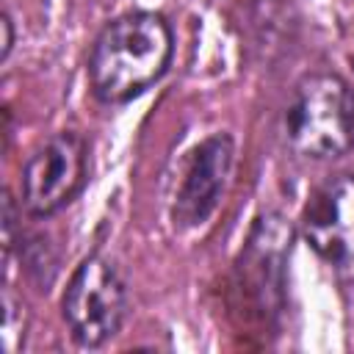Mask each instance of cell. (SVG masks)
<instances>
[{
    "label": "cell",
    "instance_id": "6da1fadb",
    "mask_svg": "<svg viewBox=\"0 0 354 354\" xmlns=\"http://www.w3.org/2000/svg\"><path fill=\"white\" fill-rule=\"evenodd\" d=\"M174 33L160 14L130 11L97 36L88 55V83L100 102L122 105L155 86L171 64Z\"/></svg>",
    "mask_w": 354,
    "mask_h": 354
},
{
    "label": "cell",
    "instance_id": "7a4b0ae2",
    "mask_svg": "<svg viewBox=\"0 0 354 354\" xmlns=\"http://www.w3.org/2000/svg\"><path fill=\"white\" fill-rule=\"evenodd\" d=\"M288 144L315 160L340 158L354 147V91L340 75H307L285 111Z\"/></svg>",
    "mask_w": 354,
    "mask_h": 354
},
{
    "label": "cell",
    "instance_id": "3957f363",
    "mask_svg": "<svg viewBox=\"0 0 354 354\" xmlns=\"http://www.w3.org/2000/svg\"><path fill=\"white\" fill-rule=\"evenodd\" d=\"M124 313L127 290L116 266L102 254H88L80 260L61 299V315L69 335L80 346L97 348L122 329Z\"/></svg>",
    "mask_w": 354,
    "mask_h": 354
},
{
    "label": "cell",
    "instance_id": "277c9868",
    "mask_svg": "<svg viewBox=\"0 0 354 354\" xmlns=\"http://www.w3.org/2000/svg\"><path fill=\"white\" fill-rule=\"evenodd\" d=\"M86 180V141L72 133H55L39 144L22 166V205L30 216L47 218L75 199Z\"/></svg>",
    "mask_w": 354,
    "mask_h": 354
},
{
    "label": "cell",
    "instance_id": "5b68a950",
    "mask_svg": "<svg viewBox=\"0 0 354 354\" xmlns=\"http://www.w3.org/2000/svg\"><path fill=\"white\" fill-rule=\"evenodd\" d=\"M304 241L343 285L354 282V177L324 183L304 210Z\"/></svg>",
    "mask_w": 354,
    "mask_h": 354
},
{
    "label": "cell",
    "instance_id": "8992f818",
    "mask_svg": "<svg viewBox=\"0 0 354 354\" xmlns=\"http://www.w3.org/2000/svg\"><path fill=\"white\" fill-rule=\"evenodd\" d=\"M235 163V144L227 133L205 138L183 171V183L174 199V224L188 230L205 224L218 207Z\"/></svg>",
    "mask_w": 354,
    "mask_h": 354
},
{
    "label": "cell",
    "instance_id": "52a82bcc",
    "mask_svg": "<svg viewBox=\"0 0 354 354\" xmlns=\"http://www.w3.org/2000/svg\"><path fill=\"white\" fill-rule=\"evenodd\" d=\"M290 252V227H285L282 218L266 216L254 224V232L249 238L243 268L254 277V290L263 301H268V293L282 288V266Z\"/></svg>",
    "mask_w": 354,
    "mask_h": 354
},
{
    "label": "cell",
    "instance_id": "ba28073f",
    "mask_svg": "<svg viewBox=\"0 0 354 354\" xmlns=\"http://www.w3.org/2000/svg\"><path fill=\"white\" fill-rule=\"evenodd\" d=\"M0 30H3V39H0V58L6 61L8 53H11V47H14V25H11V17H8V14H3Z\"/></svg>",
    "mask_w": 354,
    "mask_h": 354
}]
</instances>
